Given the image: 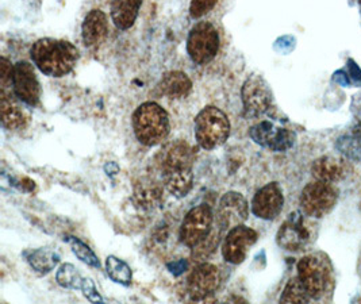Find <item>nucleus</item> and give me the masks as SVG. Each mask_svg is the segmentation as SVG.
Wrapping results in <instances>:
<instances>
[{"mask_svg": "<svg viewBox=\"0 0 361 304\" xmlns=\"http://www.w3.org/2000/svg\"><path fill=\"white\" fill-rule=\"evenodd\" d=\"M159 157L165 188L176 197L187 196L194 186L195 150L179 140L165 146Z\"/></svg>", "mask_w": 361, "mask_h": 304, "instance_id": "obj_1", "label": "nucleus"}, {"mask_svg": "<svg viewBox=\"0 0 361 304\" xmlns=\"http://www.w3.org/2000/svg\"><path fill=\"white\" fill-rule=\"evenodd\" d=\"M30 57L39 72L49 78H64L79 60V49L64 39L41 38L30 49Z\"/></svg>", "mask_w": 361, "mask_h": 304, "instance_id": "obj_2", "label": "nucleus"}, {"mask_svg": "<svg viewBox=\"0 0 361 304\" xmlns=\"http://www.w3.org/2000/svg\"><path fill=\"white\" fill-rule=\"evenodd\" d=\"M133 130L140 144L157 146L169 135V115L164 109L154 103L145 102L133 114Z\"/></svg>", "mask_w": 361, "mask_h": 304, "instance_id": "obj_3", "label": "nucleus"}, {"mask_svg": "<svg viewBox=\"0 0 361 304\" xmlns=\"http://www.w3.org/2000/svg\"><path fill=\"white\" fill-rule=\"evenodd\" d=\"M230 122L228 115L218 107L207 106L195 118V138L200 147L213 150L228 141Z\"/></svg>", "mask_w": 361, "mask_h": 304, "instance_id": "obj_4", "label": "nucleus"}, {"mask_svg": "<svg viewBox=\"0 0 361 304\" xmlns=\"http://www.w3.org/2000/svg\"><path fill=\"white\" fill-rule=\"evenodd\" d=\"M298 277L310 298L315 300L322 299L328 293L333 281L328 261L317 255L303 257L298 262Z\"/></svg>", "mask_w": 361, "mask_h": 304, "instance_id": "obj_5", "label": "nucleus"}, {"mask_svg": "<svg viewBox=\"0 0 361 304\" xmlns=\"http://www.w3.org/2000/svg\"><path fill=\"white\" fill-rule=\"evenodd\" d=\"M219 50V34L212 22H197L187 38V53L197 65L213 61Z\"/></svg>", "mask_w": 361, "mask_h": 304, "instance_id": "obj_6", "label": "nucleus"}, {"mask_svg": "<svg viewBox=\"0 0 361 304\" xmlns=\"http://www.w3.org/2000/svg\"><path fill=\"white\" fill-rule=\"evenodd\" d=\"M337 197L338 193L331 183L315 180L303 188L300 195V206L306 215L322 218L334 208Z\"/></svg>", "mask_w": 361, "mask_h": 304, "instance_id": "obj_7", "label": "nucleus"}, {"mask_svg": "<svg viewBox=\"0 0 361 304\" xmlns=\"http://www.w3.org/2000/svg\"><path fill=\"white\" fill-rule=\"evenodd\" d=\"M213 209L200 205L188 211L180 226V241L187 248H195L213 231Z\"/></svg>", "mask_w": 361, "mask_h": 304, "instance_id": "obj_8", "label": "nucleus"}, {"mask_svg": "<svg viewBox=\"0 0 361 304\" xmlns=\"http://www.w3.org/2000/svg\"><path fill=\"white\" fill-rule=\"evenodd\" d=\"M241 99L247 118H257L267 114L271 110L274 102L267 81L257 75H253L245 80L241 90Z\"/></svg>", "mask_w": 361, "mask_h": 304, "instance_id": "obj_9", "label": "nucleus"}, {"mask_svg": "<svg viewBox=\"0 0 361 304\" xmlns=\"http://www.w3.org/2000/svg\"><path fill=\"white\" fill-rule=\"evenodd\" d=\"M257 238V233L244 224H238L230 229L222 242V256L225 261L233 265L244 262L249 249L256 243Z\"/></svg>", "mask_w": 361, "mask_h": 304, "instance_id": "obj_10", "label": "nucleus"}, {"mask_svg": "<svg viewBox=\"0 0 361 304\" xmlns=\"http://www.w3.org/2000/svg\"><path fill=\"white\" fill-rule=\"evenodd\" d=\"M249 135L256 144L274 152H286L295 144V134L291 130L276 128L268 121L255 125L249 130Z\"/></svg>", "mask_w": 361, "mask_h": 304, "instance_id": "obj_11", "label": "nucleus"}, {"mask_svg": "<svg viewBox=\"0 0 361 304\" xmlns=\"http://www.w3.org/2000/svg\"><path fill=\"white\" fill-rule=\"evenodd\" d=\"M247 217L249 205L241 193L230 191L221 197L216 209V224L221 230H228L243 224L247 221Z\"/></svg>", "mask_w": 361, "mask_h": 304, "instance_id": "obj_12", "label": "nucleus"}, {"mask_svg": "<svg viewBox=\"0 0 361 304\" xmlns=\"http://www.w3.org/2000/svg\"><path fill=\"white\" fill-rule=\"evenodd\" d=\"M13 91L16 97L29 106H37L41 97V87L37 79L33 65L19 61L13 71Z\"/></svg>", "mask_w": 361, "mask_h": 304, "instance_id": "obj_13", "label": "nucleus"}, {"mask_svg": "<svg viewBox=\"0 0 361 304\" xmlns=\"http://www.w3.org/2000/svg\"><path fill=\"white\" fill-rule=\"evenodd\" d=\"M221 284L219 269L210 264L203 262L192 269L187 279V291L192 300H203L214 293Z\"/></svg>", "mask_w": 361, "mask_h": 304, "instance_id": "obj_14", "label": "nucleus"}, {"mask_svg": "<svg viewBox=\"0 0 361 304\" xmlns=\"http://www.w3.org/2000/svg\"><path fill=\"white\" fill-rule=\"evenodd\" d=\"M310 230L307 229L305 218L299 212H294L281 224L276 241L284 250L299 252L306 248V245L310 242Z\"/></svg>", "mask_w": 361, "mask_h": 304, "instance_id": "obj_15", "label": "nucleus"}, {"mask_svg": "<svg viewBox=\"0 0 361 304\" xmlns=\"http://www.w3.org/2000/svg\"><path fill=\"white\" fill-rule=\"evenodd\" d=\"M284 205V196L278 183H269L260 188L252 200V211L253 214L264 219L272 221L275 219Z\"/></svg>", "mask_w": 361, "mask_h": 304, "instance_id": "obj_16", "label": "nucleus"}, {"mask_svg": "<svg viewBox=\"0 0 361 304\" xmlns=\"http://www.w3.org/2000/svg\"><path fill=\"white\" fill-rule=\"evenodd\" d=\"M109 32L107 16L102 10H91L84 18L82 26V42L85 47L92 48L102 44Z\"/></svg>", "mask_w": 361, "mask_h": 304, "instance_id": "obj_17", "label": "nucleus"}, {"mask_svg": "<svg viewBox=\"0 0 361 304\" xmlns=\"http://www.w3.org/2000/svg\"><path fill=\"white\" fill-rule=\"evenodd\" d=\"M142 0H111V18L119 30L130 29L141 8Z\"/></svg>", "mask_w": 361, "mask_h": 304, "instance_id": "obj_18", "label": "nucleus"}, {"mask_svg": "<svg viewBox=\"0 0 361 304\" xmlns=\"http://www.w3.org/2000/svg\"><path fill=\"white\" fill-rule=\"evenodd\" d=\"M159 88L161 94L169 99H181L191 92L192 83L184 72L172 71L165 73L159 84Z\"/></svg>", "mask_w": 361, "mask_h": 304, "instance_id": "obj_19", "label": "nucleus"}, {"mask_svg": "<svg viewBox=\"0 0 361 304\" xmlns=\"http://www.w3.org/2000/svg\"><path fill=\"white\" fill-rule=\"evenodd\" d=\"M312 176L317 180L334 183L344 176V164L333 157H321L314 161L312 168Z\"/></svg>", "mask_w": 361, "mask_h": 304, "instance_id": "obj_20", "label": "nucleus"}, {"mask_svg": "<svg viewBox=\"0 0 361 304\" xmlns=\"http://www.w3.org/2000/svg\"><path fill=\"white\" fill-rule=\"evenodd\" d=\"M27 115L17 104L1 95V125L7 130H22L27 125Z\"/></svg>", "mask_w": 361, "mask_h": 304, "instance_id": "obj_21", "label": "nucleus"}, {"mask_svg": "<svg viewBox=\"0 0 361 304\" xmlns=\"http://www.w3.org/2000/svg\"><path fill=\"white\" fill-rule=\"evenodd\" d=\"M25 257L34 271L42 274L53 271L56 265L60 262V256L54 250H50L47 248L26 252Z\"/></svg>", "mask_w": 361, "mask_h": 304, "instance_id": "obj_22", "label": "nucleus"}, {"mask_svg": "<svg viewBox=\"0 0 361 304\" xmlns=\"http://www.w3.org/2000/svg\"><path fill=\"white\" fill-rule=\"evenodd\" d=\"M106 272L116 284H121L125 287L132 284L133 273L130 267L123 260H121L118 257H107Z\"/></svg>", "mask_w": 361, "mask_h": 304, "instance_id": "obj_23", "label": "nucleus"}, {"mask_svg": "<svg viewBox=\"0 0 361 304\" xmlns=\"http://www.w3.org/2000/svg\"><path fill=\"white\" fill-rule=\"evenodd\" d=\"M310 295L302 284L300 279L296 276L293 277L286 288L283 291V295L280 298V303H309L310 302Z\"/></svg>", "mask_w": 361, "mask_h": 304, "instance_id": "obj_24", "label": "nucleus"}, {"mask_svg": "<svg viewBox=\"0 0 361 304\" xmlns=\"http://www.w3.org/2000/svg\"><path fill=\"white\" fill-rule=\"evenodd\" d=\"M163 191L156 183H142L135 187V197L142 207H154L160 199Z\"/></svg>", "mask_w": 361, "mask_h": 304, "instance_id": "obj_25", "label": "nucleus"}, {"mask_svg": "<svg viewBox=\"0 0 361 304\" xmlns=\"http://www.w3.org/2000/svg\"><path fill=\"white\" fill-rule=\"evenodd\" d=\"M56 280L63 288H82V274L72 264H63L56 273Z\"/></svg>", "mask_w": 361, "mask_h": 304, "instance_id": "obj_26", "label": "nucleus"}, {"mask_svg": "<svg viewBox=\"0 0 361 304\" xmlns=\"http://www.w3.org/2000/svg\"><path fill=\"white\" fill-rule=\"evenodd\" d=\"M66 242L69 243L75 256L78 257L84 264L94 267V268H100L98 256L94 253V250L88 245H85L82 241L75 238V237H66Z\"/></svg>", "mask_w": 361, "mask_h": 304, "instance_id": "obj_27", "label": "nucleus"}, {"mask_svg": "<svg viewBox=\"0 0 361 304\" xmlns=\"http://www.w3.org/2000/svg\"><path fill=\"white\" fill-rule=\"evenodd\" d=\"M337 149L345 156L361 161V137H343L337 141Z\"/></svg>", "mask_w": 361, "mask_h": 304, "instance_id": "obj_28", "label": "nucleus"}, {"mask_svg": "<svg viewBox=\"0 0 361 304\" xmlns=\"http://www.w3.org/2000/svg\"><path fill=\"white\" fill-rule=\"evenodd\" d=\"M216 0H192L190 4V14L192 18H202L215 7Z\"/></svg>", "mask_w": 361, "mask_h": 304, "instance_id": "obj_29", "label": "nucleus"}, {"mask_svg": "<svg viewBox=\"0 0 361 304\" xmlns=\"http://www.w3.org/2000/svg\"><path fill=\"white\" fill-rule=\"evenodd\" d=\"M80 289H82L84 296L91 303H103V299L99 295L98 289H97L94 281L91 279H82V288Z\"/></svg>", "mask_w": 361, "mask_h": 304, "instance_id": "obj_30", "label": "nucleus"}, {"mask_svg": "<svg viewBox=\"0 0 361 304\" xmlns=\"http://www.w3.org/2000/svg\"><path fill=\"white\" fill-rule=\"evenodd\" d=\"M13 71L14 65L11 64L6 57L0 59V79H1V90L7 87L8 83L13 81Z\"/></svg>", "mask_w": 361, "mask_h": 304, "instance_id": "obj_31", "label": "nucleus"}, {"mask_svg": "<svg viewBox=\"0 0 361 304\" xmlns=\"http://www.w3.org/2000/svg\"><path fill=\"white\" fill-rule=\"evenodd\" d=\"M348 66H349V75H350L355 80L361 84V71L357 68V65L355 64V63L350 60V61L348 63Z\"/></svg>", "mask_w": 361, "mask_h": 304, "instance_id": "obj_32", "label": "nucleus"}, {"mask_svg": "<svg viewBox=\"0 0 361 304\" xmlns=\"http://www.w3.org/2000/svg\"><path fill=\"white\" fill-rule=\"evenodd\" d=\"M353 135H356V137H361V122L356 126V128H353Z\"/></svg>", "mask_w": 361, "mask_h": 304, "instance_id": "obj_33", "label": "nucleus"}, {"mask_svg": "<svg viewBox=\"0 0 361 304\" xmlns=\"http://www.w3.org/2000/svg\"><path fill=\"white\" fill-rule=\"evenodd\" d=\"M360 3H361V0H360Z\"/></svg>", "mask_w": 361, "mask_h": 304, "instance_id": "obj_34", "label": "nucleus"}]
</instances>
